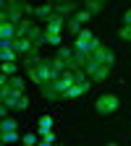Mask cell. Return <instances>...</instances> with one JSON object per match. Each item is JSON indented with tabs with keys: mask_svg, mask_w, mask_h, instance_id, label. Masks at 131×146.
Returning <instances> with one entry per match:
<instances>
[{
	"mask_svg": "<svg viewBox=\"0 0 131 146\" xmlns=\"http://www.w3.org/2000/svg\"><path fill=\"white\" fill-rule=\"evenodd\" d=\"M42 63H45V58L40 55V50H37V52H32V55H26V58H24V68H26V70H34V68H40Z\"/></svg>",
	"mask_w": 131,
	"mask_h": 146,
	"instance_id": "cell-10",
	"label": "cell"
},
{
	"mask_svg": "<svg viewBox=\"0 0 131 146\" xmlns=\"http://www.w3.org/2000/svg\"><path fill=\"white\" fill-rule=\"evenodd\" d=\"M79 8H81V5H79V3H73V0H55V13L63 16V18H66V16L73 18Z\"/></svg>",
	"mask_w": 131,
	"mask_h": 146,
	"instance_id": "cell-4",
	"label": "cell"
},
{
	"mask_svg": "<svg viewBox=\"0 0 131 146\" xmlns=\"http://www.w3.org/2000/svg\"><path fill=\"white\" fill-rule=\"evenodd\" d=\"M29 78L37 84V86H47V84H52L55 78V70H52V65H50V58H45V63L40 65V68H34V70H29Z\"/></svg>",
	"mask_w": 131,
	"mask_h": 146,
	"instance_id": "cell-1",
	"label": "cell"
},
{
	"mask_svg": "<svg viewBox=\"0 0 131 146\" xmlns=\"http://www.w3.org/2000/svg\"><path fill=\"white\" fill-rule=\"evenodd\" d=\"M55 13V3H42V5H37V18H42V21H47V18Z\"/></svg>",
	"mask_w": 131,
	"mask_h": 146,
	"instance_id": "cell-11",
	"label": "cell"
},
{
	"mask_svg": "<svg viewBox=\"0 0 131 146\" xmlns=\"http://www.w3.org/2000/svg\"><path fill=\"white\" fill-rule=\"evenodd\" d=\"M79 39H84V42H92V39H95V34H92V29H81Z\"/></svg>",
	"mask_w": 131,
	"mask_h": 146,
	"instance_id": "cell-27",
	"label": "cell"
},
{
	"mask_svg": "<svg viewBox=\"0 0 131 146\" xmlns=\"http://www.w3.org/2000/svg\"><path fill=\"white\" fill-rule=\"evenodd\" d=\"M45 42H47V44H55V47H63V34H52V31H45Z\"/></svg>",
	"mask_w": 131,
	"mask_h": 146,
	"instance_id": "cell-20",
	"label": "cell"
},
{
	"mask_svg": "<svg viewBox=\"0 0 131 146\" xmlns=\"http://www.w3.org/2000/svg\"><path fill=\"white\" fill-rule=\"evenodd\" d=\"M118 36H121L123 42H131V26H123V24H121V29H118Z\"/></svg>",
	"mask_w": 131,
	"mask_h": 146,
	"instance_id": "cell-26",
	"label": "cell"
},
{
	"mask_svg": "<svg viewBox=\"0 0 131 146\" xmlns=\"http://www.w3.org/2000/svg\"><path fill=\"white\" fill-rule=\"evenodd\" d=\"M50 128H52V117H50V115H42V117H40V131H37V133H40L42 138H47V136L52 133Z\"/></svg>",
	"mask_w": 131,
	"mask_h": 146,
	"instance_id": "cell-12",
	"label": "cell"
},
{
	"mask_svg": "<svg viewBox=\"0 0 131 146\" xmlns=\"http://www.w3.org/2000/svg\"><path fill=\"white\" fill-rule=\"evenodd\" d=\"M11 89L18 91V94H24V78H21V76H13V78H11Z\"/></svg>",
	"mask_w": 131,
	"mask_h": 146,
	"instance_id": "cell-24",
	"label": "cell"
},
{
	"mask_svg": "<svg viewBox=\"0 0 131 146\" xmlns=\"http://www.w3.org/2000/svg\"><path fill=\"white\" fill-rule=\"evenodd\" d=\"M16 60H18V52H16L13 47L0 50V63H16Z\"/></svg>",
	"mask_w": 131,
	"mask_h": 146,
	"instance_id": "cell-14",
	"label": "cell"
},
{
	"mask_svg": "<svg viewBox=\"0 0 131 146\" xmlns=\"http://www.w3.org/2000/svg\"><path fill=\"white\" fill-rule=\"evenodd\" d=\"M73 52H76L73 47H66V44H63V47H58V58H60V60H66V63L71 65V60H73Z\"/></svg>",
	"mask_w": 131,
	"mask_h": 146,
	"instance_id": "cell-19",
	"label": "cell"
},
{
	"mask_svg": "<svg viewBox=\"0 0 131 146\" xmlns=\"http://www.w3.org/2000/svg\"><path fill=\"white\" fill-rule=\"evenodd\" d=\"M0 39L13 42V39H16V24H11V21H0Z\"/></svg>",
	"mask_w": 131,
	"mask_h": 146,
	"instance_id": "cell-9",
	"label": "cell"
},
{
	"mask_svg": "<svg viewBox=\"0 0 131 146\" xmlns=\"http://www.w3.org/2000/svg\"><path fill=\"white\" fill-rule=\"evenodd\" d=\"M24 110H29V97L26 94L21 97V102H18V112H24Z\"/></svg>",
	"mask_w": 131,
	"mask_h": 146,
	"instance_id": "cell-28",
	"label": "cell"
},
{
	"mask_svg": "<svg viewBox=\"0 0 131 146\" xmlns=\"http://www.w3.org/2000/svg\"><path fill=\"white\" fill-rule=\"evenodd\" d=\"M123 26H131V8H126L123 13Z\"/></svg>",
	"mask_w": 131,
	"mask_h": 146,
	"instance_id": "cell-29",
	"label": "cell"
},
{
	"mask_svg": "<svg viewBox=\"0 0 131 146\" xmlns=\"http://www.w3.org/2000/svg\"><path fill=\"white\" fill-rule=\"evenodd\" d=\"M13 50L18 52V58H26V55L37 52V47H34L32 39H13Z\"/></svg>",
	"mask_w": 131,
	"mask_h": 146,
	"instance_id": "cell-7",
	"label": "cell"
},
{
	"mask_svg": "<svg viewBox=\"0 0 131 146\" xmlns=\"http://www.w3.org/2000/svg\"><path fill=\"white\" fill-rule=\"evenodd\" d=\"M107 146H118V143H107Z\"/></svg>",
	"mask_w": 131,
	"mask_h": 146,
	"instance_id": "cell-31",
	"label": "cell"
},
{
	"mask_svg": "<svg viewBox=\"0 0 131 146\" xmlns=\"http://www.w3.org/2000/svg\"><path fill=\"white\" fill-rule=\"evenodd\" d=\"M73 18H76L79 24H87V21H92V13H89L87 8H79V11H76V16H73Z\"/></svg>",
	"mask_w": 131,
	"mask_h": 146,
	"instance_id": "cell-23",
	"label": "cell"
},
{
	"mask_svg": "<svg viewBox=\"0 0 131 146\" xmlns=\"http://www.w3.org/2000/svg\"><path fill=\"white\" fill-rule=\"evenodd\" d=\"M8 112H11V107H5V104H3V107H0V117H3V120L8 117Z\"/></svg>",
	"mask_w": 131,
	"mask_h": 146,
	"instance_id": "cell-30",
	"label": "cell"
},
{
	"mask_svg": "<svg viewBox=\"0 0 131 146\" xmlns=\"http://www.w3.org/2000/svg\"><path fill=\"white\" fill-rule=\"evenodd\" d=\"M87 78H92V81H107V76H110V68L107 65H102L100 60H95L92 58L89 63H87Z\"/></svg>",
	"mask_w": 131,
	"mask_h": 146,
	"instance_id": "cell-3",
	"label": "cell"
},
{
	"mask_svg": "<svg viewBox=\"0 0 131 146\" xmlns=\"http://www.w3.org/2000/svg\"><path fill=\"white\" fill-rule=\"evenodd\" d=\"M89 89H92V78H84L81 84H76V86H71L68 91H63V97H60V99H79L81 94H87Z\"/></svg>",
	"mask_w": 131,
	"mask_h": 146,
	"instance_id": "cell-5",
	"label": "cell"
},
{
	"mask_svg": "<svg viewBox=\"0 0 131 146\" xmlns=\"http://www.w3.org/2000/svg\"><path fill=\"white\" fill-rule=\"evenodd\" d=\"M42 97H45V99H50V102H55V99H60V91L55 89L52 84H47V86H42Z\"/></svg>",
	"mask_w": 131,
	"mask_h": 146,
	"instance_id": "cell-16",
	"label": "cell"
},
{
	"mask_svg": "<svg viewBox=\"0 0 131 146\" xmlns=\"http://www.w3.org/2000/svg\"><path fill=\"white\" fill-rule=\"evenodd\" d=\"M16 70H18V63H0V73H3V76H8V78L16 76Z\"/></svg>",
	"mask_w": 131,
	"mask_h": 146,
	"instance_id": "cell-18",
	"label": "cell"
},
{
	"mask_svg": "<svg viewBox=\"0 0 131 146\" xmlns=\"http://www.w3.org/2000/svg\"><path fill=\"white\" fill-rule=\"evenodd\" d=\"M37 136H40V133H26V136L21 138V143H24V146H37V143H40V138H37Z\"/></svg>",
	"mask_w": 131,
	"mask_h": 146,
	"instance_id": "cell-25",
	"label": "cell"
},
{
	"mask_svg": "<svg viewBox=\"0 0 131 146\" xmlns=\"http://www.w3.org/2000/svg\"><path fill=\"white\" fill-rule=\"evenodd\" d=\"M66 29H68L71 34H76V36L81 34V24L76 21V18H68V21H66Z\"/></svg>",
	"mask_w": 131,
	"mask_h": 146,
	"instance_id": "cell-22",
	"label": "cell"
},
{
	"mask_svg": "<svg viewBox=\"0 0 131 146\" xmlns=\"http://www.w3.org/2000/svg\"><path fill=\"white\" fill-rule=\"evenodd\" d=\"M18 128V123L13 120V117H5L3 123H0V133H8V131H16Z\"/></svg>",
	"mask_w": 131,
	"mask_h": 146,
	"instance_id": "cell-21",
	"label": "cell"
},
{
	"mask_svg": "<svg viewBox=\"0 0 131 146\" xmlns=\"http://www.w3.org/2000/svg\"><path fill=\"white\" fill-rule=\"evenodd\" d=\"M92 58H95V60H100L102 65H107V68H110V65L116 63V52L110 50V47H105V44H102V47H100L95 55H92Z\"/></svg>",
	"mask_w": 131,
	"mask_h": 146,
	"instance_id": "cell-8",
	"label": "cell"
},
{
	"mask_svg": "<svg viewBox=\"0 0 131 146\" xmlns=\"http://www.w3.org/2000/svg\"><path fill=\"white\" fill-rule=\"evenodd\" d=\"M92 16H95V13H102L105 11V3H102V0H87V5H84Z\"/></svg>",
	"mask_w": 131,
	"mask_h": 146,
	"instance_id": "cell-17",
	"label": "cell"
},
{
	"mask_svg": "<svg viewBox=\"0 0 131 146\" xmlns=\"http://www.w3.org/2000/svg\"><path fill=\"white\" fill-rule=\"evenodd\" d=\"M118 107H121V99L116 94H100L95 99V112L97 115H113V112H118Z\"/></svg>",
	"mask_w": 131,
	"mask_h": 146,
	"instance_id": "cell-2",
	"label": "cell"
},
{
	"mask_svg": "<svg viewBox=\"0 0 131 146\" xmlns=\"http://www.w3.org/2000/svg\"><path fill=\"white\" fill-rule=\"evenodd\" d=\"M60 146H66V143H60Z\"/></svg>",
	"mask_w": 131,
	"mask_h": 146,
	"instance_id": "cell-32",
	"label": "cell"
},
{
	"mask_svg": "<svg viewBox=\"0 0 131 146\" xmlns=\"http://www.w3.org/2000/svg\"><path fill=\"white\" fill-rule=\"evenodd\" d=\"M0 141H3V146H16V143H18V131L0 133Z\"/></svg>",
	"mask_w": 131,
	"mask_h": 146,
	"instance_id": "cell-15",
	"label": "cell"
},
{
	"mask_svg": "<svg viewBox=\"0 0 131 146\" xmlns=\"http://www.w3.org/2000/svg\"><path fill=\"white\" fill-rule=\"evenodd\" d=\"M50 65H52V70H55V76H58V78L68 70V63H66V60H60L58 55H55V58H50Z\"/></svg>",
	"mask_w": 131,
	"mask_h": 146,
	"instance_id": "cell-13",
	"label": "cell"
},
{
	"mask_svg": "<svg viewBox=\"0 0 131 146\" xmlns=\"http://www.w3.org/2000/svg\"><path fill=\"white\" fill-rule=\"evenodd\" d=\"M66 29V18L63 16H58V13H52L47 21H45V31H52V34H60Z\"/></svg>",
	"mask_w": 131,
	"mask_h": 146,
	"instance_id": "cell-6",
	"label": "cell"
}]
</instances>
